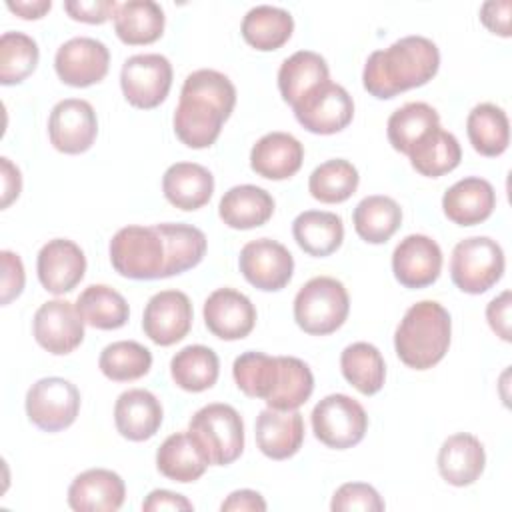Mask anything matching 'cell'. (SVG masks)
<instances>
[{
  "instance_id": "cell-1",
  "label": "cell",
  "mask_w": 512,
  "mask_h": 512,
  "mask_svg": "<svg viewBox=\"0 0 512 512\" xmlns=\"http://www.w3.org/2000/svg\"><path fill=\"white\" fill-rule=\"evenodd\" d=\"M234 106L236 88L226 74L212 68L194 70L180 90L172 118L174 134L188 148H208L218 140Z\"/></svg>"
},
{
  "instance_id": "cell-2",
  "label": "cell",
  "mask_w": 512,
  "mask_h": 512,
  "mask_svg": "<svg viewBox=\"0 0 512 512\" xmlns=\"http://www.w3.org/2000/svg\"><path fill=\"white\" fill-rule=\"evenodd\" d=\"M440 68V50L426 36H404L388 48L374 50L362 70L364 90L390 100L400 92L428 84Z\"/></svg>"
},
{
  "instance_id": "cell-3",
  "label": "cell",
  "mask_w": 512,
  "mask_h": 512,
  "mask_svg": "<svg viewBox=\"0 0 512 512\" xmlns=\"http://www.w3.org/2000/svg\"><path fill=\"white\" fill-rule=\"evenodd\" d=\"M450 336L448 310L436 300H420L406 310L396 326L394 350L408 368L428 370L446 356Z\"/></svg>"
},
{
  "instance_id": "cell-4",
  "label": "cell",
  "mask_w": 512,
  "mask_h": 512,
  "mask_svg": "<svg viewBox=\"0 0 512 512\" xmlns=\"http://www.w3.org/2000/svg\"><path fill=\"white\" fill-rule=\"evenodd\" d=\"M112 268L132 280L166 278V244L154 226H124L108 246Z\"/></svg>"
},
{
  "instance_id": "cell-5",
  "label": "cell",
  "mask_w": 512,
  "mask_h": 512,
  "mask_svg": "<svg viewBox=\"0 0 512 512\" xmlns=\"http://www.w3.org/2000/svg\"><path fill=\"white\" fill-rule=\"evenodd\" d=\"M188 432L210 466H228L244 450V422L230 404L214 402L202 406L190 418Z\"/></svg>"
},
{
  "instance_id": "cell-6",
  "label": "cell",
  "mask_w": 512,
  "mask_h": 512,
  "mask_svg": "<svg viewBox=\"0 0 512 512\" xmlns=\"http://www.w3.org/2000/svg\"><path fill=\"white\" fill-rule=\"evenodd\" d=\"M350 296L332 276L310 278L294 298V320L310 336H328L348 318Z\"/></svg>"
},
{
  "instance_id": "cell-7",
  "label": "cell",
  "mask_w": 512,
  "mask_h": 512,
  "mask_svg": "<svg viewBox=\"0 0 512 512\" xmlns=\"http://www.w3.org/2000/svg\"><path fill=\"white\" fill-rule=\"evenodd\" d=\"M504 250L488 236H470L460 240L450 258V276L458 290L466 294H484L504 274Z\"/></svg>"
},
{
  "instance_id": "cell-8",
  "label": "cell",
  "mask_w": 512,
  "mask_h": 512,
  "mask_svg": "<svg viewBox=\"0 0 512 512\" xmlns=\"http://www.w3.org/2000/svg\"><path fill=\"white\" fill-rule=\"evenodd\" d=\"M314 436L328 448L346 450L362 442L368 430L364 406L348 394L324 396L310 414Z\"/></svg>"
},
{
  "instance_id": "cell-9",
  "label": "cell",
  "mask_w": 512,
  "mask_h": 512,
  "mask_svg": "<svg viewBox=\"0 0 512 512\" xmlns=\"http://www.w3.org/2000/svg\"><path fill=\"white\" fill-rule=\"evenodd\" d=\"M80 412V390L66 378L36 380L26 392V416L44 432L70 428Z\"/></svg>"
},
{
  "instance_id": "cell-10",
  "label": "cell",
  "mask_w": 512,
  "mask_h": 512,
  "mask_svg": "<svg viewBox=\"0 0 512 512\" xmlns=\"http://www.w3.org/2000/svg\"><path fill=\"white\" fill-rule=\"evenodd\" d=\"M120 88L128 104L150 110L160 106L172 88V64L166 56L134 54L120 70Z\"/></svg>"
},
{
  "instance_id": "cell-11",
  "label": "cell",
  "mask_w": 512,
  "mask_h": 512,
  "mask_svg": "<svg viewBox=\"0 0 512 512\" xmlns=\"http://www.w3.org/2000/svg\"><path fill=\"white\" fill-rule=\"evenodd\" d=\"M294 116L312 134H336L354 118V100L348 90L334 82H324L300 98L294 106Z\"/></svg>"
},
{
  "instance_id": "cell-12",
  "label": "cell",
  "mask_w": 512,
  "mask_h": 512,
  "mask_svg": "<svg viewBox=\"0 0 512 512\" xmlns=\"http://www.w3.org/2000/svg\"><path fill=\"white\" fill-rule=\"evenodd\" d=\"M242 276L262 292H278L292 280L294 258L290 250L272 240L258 238L242 246L238 256Z\"/></svg>"
},
{
  "instance_id": "cell-13",
  "label": "cell",
  "mask_w": 512,
  "mask_h": 512,
  "mask_svg": "<svg viewBox=\"0 0 512 512\" xmlns=\"http://www.w3.org/2000/svg\"><path fill=\"white\" fill-rule=\"evenodd\" d=\"M50 144L62 154H82L98 136V118L88 100L64 98L48 116Z\"/></svg>"
},
{
  "instance_id": "cell-14",
  "label": "cell",
  "mask_w": 512,
  "mask_h": 512,
  "mask_svg": "<svg viewBox=\"0 0 512 512\" xmlns=\"http://www.w3.org/2000/svg\"><path fill=\"white\" fill-rule=\"evenodd\" d=\"M32 332L38 346L54 356L74 352L84 340V320L76 310V304L68 300L44 302L32 320Z\"/></svg>"
},
{
  "instance_id": "cell-15",
  "label": "cell",
  "mask_w": 512,
  "mask_h": 512,
  "mask_svg": "<svg viewBox=\"0 0 512 512\" xmlns=\"http://www.w3.org/2000/svg\"><path fill=\"white\" fill-rule=\"evenodd\" d=\"M110 50L104 42L90 36H76L64 42L54 56L58 78L74 88L98 84L108 74Z\"/></svg>"
},
{
  "instance_id": "cell-16",
  "label": "cell",
  "mask_w": 512,
  "mask_h": 512,
  "mask_svg": "<svg viewBox=\"0 0 512 512\" xmlns=\"http://www.w3.org/2000/svg\"><path fill=\"white\" fill-rule=\"evenodd\" d=\"M192 318V302L182 290H160L144 306L142 330L154 344L172 346L186 338Z\"/></svg>"
},
{
  "instance_id": "cell-17",
  "label": "cell",
  "mask_w": 512,
  "mask_h": 512,
  "mask_svg": "<svg viewBox=\"0 0 512 512\" xmlns=\"http://www.w3.org/2000/svg\"><path fill=\"white\" fill-rule=\"evenodd\" d=\"M440 270L442 250L426 234H408L392 252V272L404 288H426L438 280Z\"/></svg>"
},
{
  "instance_id": "cell-18",
  "label": "cell",
  "mask_w": 512,
  "mask_h": 512,
  "mask_svg": "<svg viewBox=\"0 0 512 512\" xmlns=\"http://www.w3.org/2000/svg\"><path fill=\"white\" fill-rule=\"evenodd\" d=\"M38 280L50 294L72 292L86 272V256L82 248L68 238L48 240L36 258Z\"/></svg>"
},
{
  "instance_id": "cell-19",
  "label": "cell",
  "mask_w": 512,
  "mask_h": 512,
  "mask_svg": "<svg viewBox=\"0 0 512 512\" xmlns=\"http://www.w3.org/2000/svg\"><path fill=\"white\" fill-rule=\"evenodd\" d=\"M206 328L220 340H242L246 338L256 324V308L252 300L234 290L218 288L214 290L202 308Z\"/></svg>"
},
{
  "instance_id": "cell-20",
  "label": "cell",
  "mask_w": 512,
  "mask_h": 512,
  "mask_svg": "<svg viewBox=\"0 0 512 512\" xmlns=\"http://www.w3.org/2000/svg\"><path fill=\"white\" fill-rule=\"evenodd\" d=\"M124 498L122 476L108 468L84 470L68 486V506L76 512H116Z\"/></svg>"
},
{
  "instance_id": "cell-21",
  "label": "cell",
  "mask_w": 512,
  "mask_h": 512,
  "mask_svg": "<svg viewBox=\"0 0 512 512\" xmlns=\"http://www.w3.org/2000/svg\"><path fill=\"white\" fill-rule=\"evenodd\" d=\"M260 452L272 460L292 458L304 442V418L298 410L264 408L254 424Z\"/></svg>"
},
{
  "instance_id": "cell-22",
  "label": "cell",
  "mask_w": 512,
  "mask_h": 512,
  "mask_svg": "<svg viewBox=\"0 0 512 512\" xmlns=\"http://www.w3.org/2000/svg\"><path fill=\"white\" fill-rule=\"evenodd\" d=\"M494 208V186L480 176H466L454 182L442 196L444 216L458 226H476L488 220Z\"/></svg>"
},
{
  "instance_id": "cell-23",
  "label": "cell",
  "mask_w": 512,
  "mask_h": 512,
  "mask_svg": "<svg viewBox=\"0 0 512 512\" xmlns=\"http://www.w3.org/2000/svg\"><path fill=\"white\" fill-rule=\"evenodd\" d=\"M162 418V404L150 390L132 388L116 398L114 424L120 436L130 442L150 440L158 432Z\"/></svg>"
},
{
  "instance_id": "cell-24",
  "label": "cell",
  "mask_w": 512,
  "mask_h": 512,
  "mask_svg": "<svg viewBox=\"0 0 512 512\" xmlns=\"http://www.w3.org/2000/svg\"><path fill=\"white\" fill-rule=\"evenodd\" d=\"M304 160L302 142L288 132H268L250 150V168L268 180L294 176Z\"/></svg>"
},
{
  "instance_id": "cell-25",
  "label": "cell",
  "mask_w": 512,
  "mask_h": 512,
  "mask_svg": "<svg viewBox=\"0 0 512 512\" xmlns=\"http://www.w3.org/2000/svg\"><path fill=\"white\" fill-rule=\"evenodd\" d=\"M486 466L482 442L468 432L448 436L438 450V472L452 486L474 484Z\"/></svg>"
},
{
  "instance_id": "cell-26",
  "label": "cell",
  "mask_w": 512,
  "mask_h": 512,
  "mask_svg": "<svg viewBox=\"0 0 512 512\" xmlns=\"http://www.w3.org/2000/svg\"><path fill=\"white\" fill-rule=\"evenodd\" d=\"M164 198L180 210H198L210 202L214 194L212 172L196 162H176L162 176Z\"/></svg>"
},
{
  "instance_id": "cell-27",
  "label": "cell",
  "mask_w": 512,
  "mask_h": 512,
  "mask_svg": "<svg viewBox=\"0 0 512 512\" xmlns=\"http://www.w3.org/2000/svg\"><path fill=\"white\" fill-rule=\"evenodd\" d=\"M222 222L234 230H252L266 224L274 214V198L254 184L232 186L218 204Z\"/></svg>"
},
{
  "instance_id": "cell-28",
  "label": "cell",
  "mask_w": 512,
  "mask_h": 512,
  "mask_svg": "<svg viewBox=\"0 0 512 512\" xmlns=\"http://www.w3.org/2000/svg\"><path fill=\"white\" fill-rule=\"evenodd\" d=\"M292 236L308 256L324 258L342 246L344 222L336 212L306 210L294 218Z\"/></svg>"
},
{
  "instance_id": "cell-29",
  "label": "cell",
  "mask_w": 512,
  "mask_h": 512,
  "mask_svg": "<svg viewBox=\"0 0 512 512\" xmlns=\"http://www.w3.org/2000/svg\"><path fill=\"white\" fill-rule=\"evenodd\" d=\"M330 80V68L324 56L312 50H298L288 56L278 70V90L286 104L294 106L310 90Z\"/></svg>"
},
{
  "instance_id": "cell-30",
  "label": "cell",
  "mask_w": 512,
  "mask_h": 512,
  "mask_svg": "<svg viewBox=\"0 0 512 512\" xmlns=\"http://www.w3.org/2000/svg\"><path fill=\"white\" fill-rule=\"evenodd\" d=\"M208 460L190 432H174L170 434L156 452V468L162 476L174 482H194L198 480L206 468Z\"/></svg>"
},
{
  "instance_id": "cell-31",
  "label": "cell",
  "mask_w": 512,
  "mask_h": 512,
  "mask_svg": "<svg viewBox=\"0 0 512 512\" xmlns=\"http://www.w3.org/2000/svg\"><path fill=\"white\" fill-rule=\"evenodd\" d=\"M240 32L252 48L260 52H272L290 40L294 32V18L284 8L260 4L246 12Z\"/></svg>"
},
{
  "instance_id": "cell-32",
  "label": "cell",
  "mask_w": 512,
  "mask_h": 512,
  "mask_svg": "<svg viewBox=\"0 0 512 512\" xmlns=\"http://www.w3.org/2000/svg\"><path fill=\"white\" fill-rule=\"evenodd\" d=\"M166 16L154 0H128L114 14L116 36L130 46L156 42L164 32Z\"/></svg>"
},
{
  "instance_id": "cell-33",
  "label": "cell",
  "mask_w": 512,
  "mask_h": 512,
  "mask_svg": "<svg viewBox=\"0 0 512 512\" xmlns=\"http://www.w3.org/2000/svg\"><path fill=\"white\" fill-rule=\"evenodd\" d=\"M352 222L356 234L368 244L388 242L402 224L400 204L384 194H372L362 198L354 212Z\"/></svg>"
},
{
  "instance_id": "cell-34",
  "label": "cell",
  "mask_w": 512,
  "mask_h": 512,
  "mask_svg": "<svg viewBox=\"0 0 512 512\" xmlns=\"http://www.w3.org/2000/svg\"><path fill=\"white\" fill-rule=\"evenodd\" d=\"M466 134L472 148L488 158L500 156L510 144V122L506 112L492 104H476L466 118Z\"/></svg>"
},
{
  "instance_id": "cell-35",
  "label": "cell",
  "mask_w": 512,
  "mask_h": 512,
  "mask_svg": "<svg viewBox=\"0 0 512 512\" xmlns=\"http://www.w3.org/2000/svg\"><path fill=\"white\" fill-rule=\"evenodd\" d=\"M408 158L418 174L440 178L460 164L462 148L452 132L436 126L408 152Z\"/></svg>"
},
{
  "instance_id": "cell-36",
  "label": "cell",
  "mask_w": 512,
  "mask_h": 512,
  "mask_svg": "<svg viewBox=\"0 0 512 512\" xmlns=\"http://www.w3.org/2000/svg\"><path fill=\"white\" fill-rule=\"evenodd\" d=\"M220 374L218 354L204 344H190L178 350L170 360L174 384L186 392H204L212 388Z\"/></svg>"
},
{
  "instance_id": "cell-37",
  "label": "cell",
  "mask_w": 512,
  "mask_h": 512,
  "mask_svg": "<svg viewBox=\"0 0 512 512\" xmlns=\"http://www.w3.org/2000/svg\"><path fill=\"white\" fill-rule=\"evenodd\" d=\"M76 310L84 324L98 330H118L130 318L126 298L106 284H90L84 288L76 298Z\"/></svg>"
},
{
  "instance_id": "cell-38",
  "label": "cell",
  "mask_w": 512,
  "mask_h": 512,
  "mask_svg": "<svg viewBox=\"0 0 512 512\" xmlns=\"http://www.w3.org/2000/svg\"><path fill=\"white\" fill-rule=\"evenodd\" d=\"M166 244V278L198 266L206 254V234L184 222L156 224Z\"/></svg>"
},
{
  "instance_id": "cell-39",
  "label": "cell",
  "mask_w": 512,
  "mask_h": 512,
  "mask_svg": "<svg viewBox=\"0 0 512 512\" xmlns=\"http://www.w3.org/2000/svg\"><path fill=\"white\" fill-rule=\"evenodd\" d=\"M314 392L310 366L296 356H278V372L270 396L264 400L274 410H298Z\"/></svg>"
},
{
  "instance_id": "cell-40",
  "label": "cell",
  "mask_w": 512,
  "mask_h": 512,
  "mask_svg": "<svg viewBox=\"0 0 512 512\" xmlns=\"http://www.w3.org/2000/svg\"><path fill=\"white\" fill-rule=\"evenodd\" d=\"M436 126H440V114L426 102H408L394 110L386 124L388 142L400 154H406Z\"/></svg>"
},
{
  "instance_id": "cell-41",
  "label": "cell",
  "mask_w": 512,
  "mask_h": 512,
  "mask_svg": "<svg viewBox=\"0 0 512 512\" xmlns=\"http://www.w3.org/2000/svg\"><path fill=\"white\" fill-rule=\"evenodd\" d=\"M342 376L364 396L382 390L386 380V364L380 350L370 342L348 344L340 354Z\"/></svg>"
},
{
  "instance_id": "cell-42",
  "label": "cell",
  "mask_w": 512,
  "mask_h": 512,
  "mask_svg": "<svg viewBox=\"0 0 512 512\" xmlns=\"http://www.w3.org/2000/svg\"><path fill=\"white\" fill-rule=\"evenodd\" d=\"M360 184L356 166L344 158H332L316 166L308 178V190L322 204H340L348 200Z\"/></svg>"
},
{
  "instance_id": "cell-43",
  "label": "cell",
  "mask_w": 512,
  "mask_h": 512,
  "mask_svg": "<svg viewBox=\"0 0 512 512\" xmlns=\"http://www.w3.org/2000/svg\"><path fill=\"white\" fill-rule=\"evenodd\" d=\"M98 368L114 382L138 380L150 372L152 352L136 340H118L100 352Z\"/></svg>"
},
{
  "instance_id": "cell-44",
  "label": "cell",
  "mask_w": 512,
  "mask_h": 512,
  "mask_svg": "<svg viewBox=\"0 0 512 512\" xmlns=\"http://www.w3.org/2000/svg\"><path fill=\"white\" fill-rule=\"evenodd\" d=\"M40 50L32 36L24 32H4L0 36V82L4 86L24 82L38 66Z\"/></svg>"
},
{
  "instance_id": "cell-45",
  "label": "cell",
  "mask_w": 512,
  "mask_h": 512,
  "mask_svg": "<svg viewBox=\"0 0 512 512\" xmlns=\"http://www.w3.org/2000/svg\"><path fill=\"white\" fill-rule=\"evenodd\" d=\"M278 372V356L248 350L240 354L232 364V376L236 386L250 398L266 400L274 388Z\"/></svg>"
},
{
  "instance_id": "cell-46",
  "label": "cell",
  "mask_w": 512,
  "mask_h": 512,
  "mask_svg": "<svg viewBox=\"0 0 512 512\" xmlns=\"http://www.w3.org/2000/svg\"><path fill=\"white\" fill-rule=\"evenodd\" d=\"M386 508L384 500L380 498L378 490L366 482H346L342 484L330 502L332 512H382Z\"/></svg>"
},
{
  "instance_id": "cell-47",
  "label": "cell",
  "mask_w": 512,
  "mask_h": 512,
  "mask_svg": "<svg viewBox=\"0 0 512 512\" xmlns=\"http://www.w3.org/2000/svg\"><path fill=\"white\" fill-rule=\"evenodd\" d=\"M116 0H66L64 10L72 20L86 22V24H104L106 20L114 18L118 10Z\"/></svg>"
},
{
  "instance_id": "cell-48",
  "label": "cell",
  "mask_w": 512,
  "mask_h": 512,
  "mask_svg": "<svg viewBox=\"0 0 512 512\" xmlns=\"http://www.w3.org/2000/svg\"><path fill=\"white\" fill-rule=\"evenodd\" d=\"M0 264H2V286H0L2 298H0V302L6 306L22 294L26 274H24V264H22L20 256L14 254L12 250L0 252Z\"/></svg>"
},
{
  "instance_id": "cell-49",
  "label": "cell",
  "mask_w": 512,
  "mask_h": 512,
  "mask_svg": "<svg viewBox=\"0 0 512 512\" xmlns=\"http://www.w3.org/2000/svg\"><path fill=\"white\" fill-rule=\"evenodd\" d=\"M510 10H512L510 0H488L480 8V20L492 34L508 38L510 36Z\"/></svg>"
},
{
  "instance_id": "cell-50",
  "label": "cell",
  "mask_w": 512,
  "mask_h": 512,
  "mask_svg": "<svg viewBox=\"0 0 512 512\" xmlns=\"http://www.w3.org/2000/svg\"><path fill=\"white\" fill-rule=\"evenodd\" d=\"M510 306V290H504L486 306V320L494 334L500 336L504 342H510Z\"/></svg>"
},
{
  "instance_id": "cell-51",
  "label": "cell",
  "mask_w": 512,
  "mask_h": 512,
  "mask_svg": "<svg viewBox=\"0 0 512 512\" xmlns=\"http://www.w3.org/2000/svg\"><path fill=\"white\" fill-rule=\"evenodd\" d=\"M266 508L268 506H266V500L262 498V494L256 490H248V488L230 492L228 498L220 504L222 512H264Z\"/></svg>"
},
{
  "instance_id": "cell-52",
  "label": "cell",
  "mask_w": 512,
  "mask_h": 512,
  "mask_svg": "<svg viewBox=\"0 0 512 512\" xmlns=\"http://www.w3.org/2000/svg\"><path fill=\"white\" fill-rule=\"evenodd\" d=\"M142 510L146 512H162V510H194L192 502L182 496V494H176V492H170V490H152L144 502H142Z\"/></svg>"
},
{
  "instance_id": "cell-53",
  "label": "cell",
  "mask_w": 512,
  "mask_h": 512,
  "mask_svg": "<svg viewBox=\"0 0 512 512\" xmlns=\"http://www.w3.org/2000/svg\"><path fill=\"white\" fill-rule=\"evenodd\" d=\"M0 168H2V208H8L22 192V174L16 164L10 162V158L2 156L0 158Z\"/></svg>"
},
{
  "instance_id": "cell-54",
  "label": "cell",
  "mask_w": 512,
  "mask_h": 512,
  "mask_svg": "<svg viewBox=\"0 0 512 512\" xmlns=\"http://www.w3.org/2000/svg\"><path fill=\"white\" fill-rule=\"evenodd\" d=\"M8 10L14 12L16 16L24 18V20H38L42 18L46 12H50L52 2L50 0H8L6 2Z\"/></svg>"
}]
</instances>
